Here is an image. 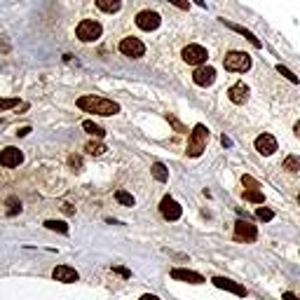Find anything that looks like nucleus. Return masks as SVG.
<instances>
[{
	"label": "nucleus",
	"mask_w": 300,
	"mask_h": 300,
	"mask_svg": "<svg viewBox=\"0 0 300 300\" xmlns=\"http://www.w3.org/2000/svg\"><path fill=\"white\" fill-rule=\"evenodd\" d=\"M19 211H21L19 200H17V197H7V213H10V216H17Z\"/></svg>",
	"instance_id": "nucleus-26"
},
{
	"label": "nucleus",
	"mask_w": 300,
	"mask_h": 300,
	"mask_svg": "<svg viewBox=\"0 0 300 300\" xmlns=\"http://www.w3.org/2000/svg\"><path fill=\"white\" fill-rule=\"evenodd\" d=\"M115 200H117L120 204H125V206H134V197L127 193V190H117V193H115Z\"/></svg>",
	"instance_id": "nucleus-25"
},
{
	"label": "nucleus",
	"mask_w": 300,
	"mask_h": 300,
	"mask_svg": "<svg viewBox=\"0 0 300 300\" xmlns=\"http://www.w3.org/2000/svg\"><path fill=\"white\" fill-rule=\"evenodd\" d=\"M171 279L188 281V284H204V277L200 274V272L183 270V267H174V270H171Z\"/></svg>",
	"instance_id": "nucleus-15"
},
{
	"label": "nucleus",
	"mask_w": 300,
	"mask_h": 300,
	"mask_svg": "<svg viewBox=\"0 0 300 300\" xmlns=\"http://www.w3.org/2000/svg\"><path fill=\"white\" fill-rule=\"evenodd\" d=\"M14 106H19V99H0V113L2 110H10Z\"/></svg>",
	"instance_id": "nucleus-28"
},
{
	"label": "nucleus",
	"mask_w": 300,
	"mask_h": 300,
	"mask_svg": "<svg viewBox=\"0 0 300 300\" xmlns=\"http://www.w3.org/2000/svg\"><path fill=\"white\" fill-rule=\"evenodd\" d=\"M150 171L155 176V181H160V183H167V181H169V171H167V167L162 165V162H155Z\"/></svg>",
	"instance_id": "nucleus-19"
},
{
	"label": "nucleus",
	"mask_w": 300,
	"mask_h": 300,
	"mask_svg": "<svg viewBox=\"0 0 300 300\" xmlns=\"http://www.w3.org/2000/svg\"><path fill=\"white\" fill-rule=\"evenodd\" d=\"M113 272H117L120 277H132V272L127 270V267H120V265H117V267H113Z\"/></svg>",
	"instance_id": "nucleus-32"
},
{
	"label": "nucleus",
	"mask_w": 300,
	"mask_h": 300,
	"mask_svg": "<svg viewBox=\"0 0 300 300\" xmlns=\"http://www.w3.org/2000/svg\"><path fill=\"white\" fill-rule=\"evenodd\" d=\"M228 99L239 106V103H244V101L249 99V87H246L244 82H237V85H233V87L228 89Z\"/></svg>",
	"instance_id": "nucleus-16"
},
{
	"label": "nucleus",
	"mask_w": 300,
	"mask_h": 300,
	"mask_svg": "<svg viewBox=\"0 0 300 300\" xmlns=\"http://www.w3.org/2000/svg\"><path fill=\"white\" fill-rule=\"evenodd\" d=\"M52 277L57 281H61V284H75V281L80 279L78 270H75V267H68V265H57L54 272H52Z\"/></svg>",
	"instance_id": "nucleus-12"
},
{
	"label": "nucleus",
	"mask_w": 300,
	"mask_h": 300,
	"mask_svg": "<svg viewBox=\"0 0 300 300\" xmlns=\"http://www.w3.org/2000/svg\"><path fill=\"white\" fill-rule=\"evenodd\" d=\"M31 134V127H21V129H17V136H29Z\"/></svg>",
	"instance_id": "nucleus-34"
},
{
	"label": "nucleus",
	"mask_w": 300,
	"mask_h": 300,
	"mask_svg": "<svg viewBox=\"0 0 300 300\" xmlns=\"http://www.w3.org/2000/svg\"><path fill=\"white\" fill-rule=\"evenodd\" d=\"M213 80H216V70L211 66H200L193 73V82L200 87H209V85H213Z\"/></svg>",
	"instance_id": "nucleus-13"
},
{
	"label": "nucleus",
	"mask_w": 300,
	"mask_h": 300,
	"mask_svg": "<svg viewBox=\"0 0 300 300\" xmlns=\"http://www.w3.org/2000/svg\"><path fill=\"white\" fill-rule=\"evenodd\" d=\"M78 108H80V110H85V113H94V115H103V117L120 113V103L110 101V99H103V97H94V94H89V97H80L78 99Z\"/></svg>",
	"instance_id": "nucleus-1"
},
{
	"label": "nucleus",
	"mask_w": 300,
	"mask_h": 300,
	"mask_svg": "<svg viewBox=\"0 0 300 300\" xmlns=\"http://www.w3.org/2000/svg\"><path fill=\"white\" fill-rule=\"evenodd\" d=\"M256 150L261 153V155H272L274 150H277V138L272 134H261L258 138H256Z\"/></svg>",
	"instance_id": "nucleus-14"
},
{
	"label": "nucleus",
	"mask_w": 300,
	"mask_h": 300,
	"mask_svg": "<svg viewBox=\"0 0 300 300\" xmlns=\"http://www.w3.org/2000/svg\"><path fill=\"white\" fill-rule=\"evenodd\" d=\"M24 162V153H21L19 148H5V150H0V165L7 167V169H14V167H19Z\"/></svg>",
	"instance_id": "nucleus-10"
},
{
	"label": "nucleus",
	"mask_w": 300,
	"mask_h": 300,
	"mask_svg": "<svg viewBox=\"0 0 300 300\" xmlns=\"http://www.w3.org/2000/svg\"><path fill=\"white\" fill-rule=\"evenodd\" d=\"M277 70H279V73H281V75H284V78H286V80H291L293 85L298 82V75H293V73H291V70H289V68H286V66H281V64H279V66H277Z\"/></svg>",
	"instance_id": "nucleus-29"
},
{
	"label": "nucleus",
	"mask_w": 300,
	"mask_h": 300,
	"mask_svg": "<svg viewBox=\"0 0 300 300\" xmlns=\"http://www.w3.org/2000/svg\"><path fill=\"white\" fill-rule=\"evenodd\" d=\"M120 52H122L125 57L138 59L145 54V45L138 38H122L120 40Z\"/></svg>",
	"instance_id": "nucleus-7"
},
{
	"label": "nucleus",
	"mask_w": 300,
	"mask_h": 300,
	"mask_svg": "<svg viewBox=\"0 0 300 300\" xmlns=\"http://www.w3.org/2000/svg\"><path fill=\"white\" fill-rule=\"evenodd\" d=\"M195 2H197V5H200V7H204V0H195Z\"/></svg>",
	"instance_id": "nucleus-40"
},
{
	"label": "nucleus",
	"mask_w": 300,
	"mask_h": 300,
	"mask_svg": "<svg viewBox=\"0 0 300 300\" xmlns=\"http://www.w3.org/2000/svg\"><path fill=\"white\" fill-rule=\"evenodd\" d=\"M181 57H183V61L190 64V66H204L206 59H209V52H206L202 45H188V47L181 52Z\"/></svg>",
	"instance_id": "nucleus-5"
},
{
	"label": "nucleus",
	"mask_w": 300,
	"mask_h": 300,
	"mask_svg": "<svg viewBox=\"0 0 300 300\" xmlns=\"http://www.w3.org/2000/svg\"><path fill=\"white\" fill-rule=\"evenodd\" d=\"M82 129H85L87 134L97 136V138H103V136H106V132H103V129H101L99 125H94L92 120H85V122H82Z\"/></svg>",
	"instance_id": "nucleus-21"
},
{
	"label": "nucleus",
	"mask_w": 300,
	"mask_h": 300,
	"mask_svg": "<svg viewBox=\"0 0 300 300\" xmlns=\"http://www.w3.org/2000/svg\"><path fill=\"white\" fill-rule=\"evenodd\" d=\"M223 24H225V26H228V29L237 31V33H239V35H244V38L249 40V42H251L253 47H261V40L256 38V35H253L251 31H246V29H244V26H239V24H233V21H228V19H223Z\"/></svg>",
	"instance_id": "nucleus-17"
},
{
	"label": "nucleus",
	"mask_w": 300,
	"mask_h": 300,
	"mask_svg": "<svg viewBox=\"0 0 300 300\" xmlns=\"http://www.w3.org/2000/svg\"><path fill=\"white\" fill-rule=\"evenodd\" d=\"M169 122H171V125H174V129H176V132H185V127L181 125V122H178V120H176V117H169Z\"/></svg>",
	"instance_id": "nucleus-33"
},
{
	"label": "nucleus",
	"mask_w": 300,
	"mask_h": 300,
	"mask_svg": "<svg viewBox=\"0 0 300 300\" xmlns=\"http://www.w3.org/2000/svg\"><path fill=\"white\" fill-rule=\"evenodd\" d=\"M169 2H171V5H176L178 10H188V7H190V2H188V0H169Z\"/></svg>",
	"instance_id": "nucleus-31"
},
{
	"label": "nucleus",
	"mask_w": 300,
	"mask_h": 300,
	"mask_svg": "<svg viewBox=\"0 0 300 300\" xmlns=\"http://www.w3.org/2000/svg\"><path fill=\"white\" fill-rule=\"evenodd\" d=\"M61 209H64V213H75V209H73V206H70V204H64V206H61Z\"/></svg>",
	"instance_id": "nucleus-38"
},
{
	"label": "nucleus",
	"mask_w": 300,
	"mask_h": 300,
	"mask_svg": "<svg viewBox=\"0 0 300 300\" xmlns=\"http://www.w3.org/2000/svg\"><path fill=\"white\" fill-rule=\"evenodd\" d=\"M160 24H162V17L153 10H143L136 14V26L141 31H155Z\"/></svg>",
	"instance_id": "nucleus-8"
},
{
	"label": "nucleus",
	"mask_w": 300,
	"mask_h": 300,
	"mask_svg": "<svg viewBox=\"0 0 300 300\" xmlns=\"http://www.w3.org/2000/svg\"><path fill=\"white\" fill-rule=\"evenodd\" d=\"M221 143L225 145V148H230V145H233V138H228V136L223 134V136H221Z\"/></svg>",
	"instance_id": "nucleus-36"
},
{
	"label": "nucleus",
	"mask_w": 300,
	"mask_h": 300,
	"mask_svg": "<svg viewBox=\"0 0 300 300\" xmlns=\"http://www.w3.org/2000/svg\"><path fill=\"white\" fill-rule=\"evenodd\" d=\"M206 141H209V129L204 125H195V129L190 132V138H188V155L190 157H200L206 150Z\"/></svg>",
	"instance_id": "nucleus-2"
},
{
	"label": "nucleus",
	"mask_w": 300,
	"mask_h": 300,
	"mask_svg": "<svg viewBox=\"0 0 300 300\" xmlns=\"http://www.w3.org/2000/svg\"><path fill=\"white\" fill-rule=\"evenodd\" d=\"M223 66L225 70H233V73H246L251 68V57L246 52H230L223 59Z\"/></svg>",
	"instance_id": "nucleus-3"
},
{
	"label": "nucleus",
	"mask_w": 300,
	"mask_h": 300,
	"mask_svg": "<svg viewBox=\"0 0 300 300\" xmlns=\"http://www.w3.org/2000/svg\"><path fill=\"white\" fill-rule=\"evenodd\" d=\"M284 300H300L296 293H291V291H284Z\"/></svg>",
	"instance_id": "nucleus-35"
},
{
	"label": "nucleus",
	"mask_w": 300,
	"mask_h": 300,
	"mask_svg": "<svg viewBox=\"0 0 300 300\" xmlns=\"http://www.w3.org/2000/svg\"><path fill=\"white\" fill-rule=\"evenodd\" d=\"M138 300H160L157 296H153V293H145V296H141Z\"/></svg>",
	"instance_id": "nucleus-37"
},
{
	"label": "nucleus",
	"mask_w": 300,
	"mask_h": 300,
	"mask_svg": "<svg viewBox=\"0 0 300 300\" xmlns=\"http://www.w3.org/2000/svg\"><path fill=\"white\" fill-rule=\"evenodd\" d=\"M85 150H87V153H89L92 157H99V155H103L108 148H106L103 143H99V141H89V143L85 145Z\"/></svg>",
	"instance_id": "nucleus-22"
},
{
	"label": "nucleus",
	"mask_w": 300,
	"mask_h": 300,
	"mask_svg": "<svg viewBox=\"0 0 300 300\" xmlns=\"http://www.w3.org/2000/svg\"><path fill=\"white\" fill-rule=\"evenodd\" d=\"M101 33H103V26L94 19H82L78 24V29H75V35L82 42H94V40L101 38Z\"/></svg>",
	"instance_id": "nucleus-4"
},
{
	"label": "nucleus",
	"mask_w": 300,
	"mask_h": 300,
	"mask_svg": "<svg viewBox=\"0 0 300 300\" xmlns=\"http://www.w3.org/2000/svg\"><path fill=\"white\" fill-rule=\"evenodd\" d=\"M97 7L106 14H115L122 7V0H97Z\"/></svg>",
	"instance_id": "nucleus-18"
},
{
	"label": "nucleus",
	"mask_w": 300,
	"mask_h": 300,
	"mask_svg": "<svg viewBox=\"0 0 300 300\" xmlns=\"http://www.w3.org/2000/svg\"><path fill=\"white\" fill-rule=\"evenodd\" d=\"M234 239H239V242H256L258 239V228L251 225L249 221H237L234 223Z\"/></svg>",
	"instance_id": "nucleus-6"
},
{
	"label": "nucleus",
	"mask_w": 300,
	"mask_h": 300,
	"mask_svg": "<svg viewBox=\"0 0 300 300\" xmlns=\"http://www.w3.org/2000/svg\"><path fill=\"white\" fill-rule=\"evenodd\" d=\"M68 165H70V169H75V171H78V169H82V157H80V155H70V157H68Z\"/></svg>",
	"instance_id": "nucleus-30"
},
{
	"label": "nucleus",
	"mask_w": 300,
	"mask_h": 300,
	"mask_svg": "<svg viewBox=\"0 0 300 300\" xmlns=\"http://www.w3.org/2000/svg\"><path fill=\"white\" fill-rule=\"evenodd\" d=\"M298 202H300V195H298Z\"/></svg>",
	"instance_id": "nucleus-41"
},
{
	"label": "nucleus",
	"mask_w": 300,
	"mask_h": 300,
	"mask_svg": "<svg viewBox=\"0 0 300 300\" xmlns=\"http://www.w3.org/2000/svg\"><path fill=\"white\" fill-rule=\"evenodd\" d=\"M45 228L52 230V233L68 234V223H64V221H45Z\"/></svg>",
	"instance_id": "nucleus-23"
},
{
	"label": "nucleus",
	"mask_w": 300,
	"mask_h": 300,
	"mask_svg": "<svg viewBox=\"0 0 300 300\" xmlns=\"http://www.w3.org/2000/svg\"><path fill=\"white\" fill-rule=\"evenodd\" d=\"M256 216H258V218H261V221H272V218H274V211H272V209H267V206H261V209H258V211H256Z\"/></svg>",
	"instance_id": "nucleus-27"
},
{
	"label": "nucleus",
	"mask_w": 300,
	"mask_h": 300,
	"mask_svg": "<svg viewBox=\"0 0 300 300\" xmlns=\"http://www.w3.org/2000/svg\"><path fill=\"white\" fill-rule=\"evenodd\" d=\"M284 169H286V171H291V174H296V171H298L300 169V157L298 155H289L286 157V160H284Z\"/></svg>",
	"instance_id": "nucleus-24"
},
{
	"label": "nucleus",
	"mask_w": 300,
	"mask_h": 300,
	"mask_svg": "<svg viewBox=\"0 0 300 300\" xmlns=\"http://www.w3.org/2000/svg\"><path fill=\"white\" fill-rule=\"evenodd\" d=\"M160 213L165 216L167 221H178L181 218V213H183V209H181V204L176 202L174 197H162V202H160Z\"/></svg>",
	"instance_id": "nucleus-9"
},
{
	"label": "nucleus",
	"mask_w": 300,
	"mask_h": 300,
	"mask_svg": "<svg viewBox=\"0 0 300 300\" xmlns=\"http://www.w3.org/2000/svg\"><path fill=\"white\" fill-rule=\"evenodd\" d=\"M293 132H296V136H298V138H300V120H298V122H296V127H293Z\"/></svg>",
	"instance_id": "nucleus-39"
},
{
	"label": "nucleus",
	"mask_w": 300,
	"mask_h": 300,
	"mask_svg": "<svg viewBox=\"0 0 300 300\" xmlns=\"http://www.w3.org/2000/svg\"><path fill=\"white\" fill-rule=\"evenodd\" d=\"M244 200H246V202H253V204L265 202V197H263V193L258 188H246V190H244Z\"/></svg>",
	"instance_id": "nucleus-20"
},
{
	"label": "nucleus",
	"mask_w": 300,
	"mask_h": 300,
	"mask_svg": "<svg viewBox=\"0 0 300 300\" xmlns=\"http://www.w3.org/2000/svg\"><path fill=\"white\" fill-rule=\"evenodd\" d=\"M211 284L216 286V289L230 291V293H234V296H242V298H246V296H249V291L244 289L242 284H237V281H233V279H228V277H213Z\"/></svg>",
	"instance_id": "nucleus-11"
}]
</instances>
